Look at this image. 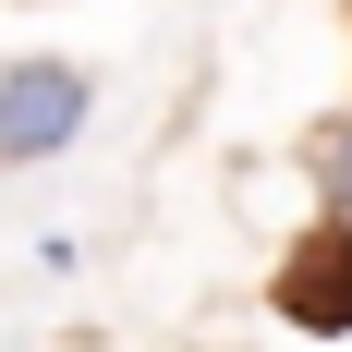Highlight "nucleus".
Instances as JSON below:
<instances>
[{
	"label": "nucleus",
	"mask_w": 352,
	"mask_h": 352,
	"mask_svg": "<svg viewBox=\"0 0 352 352\" xmlns=\"http://www.w3.org/2000/svg\"><path fill=\"white\" fill-rule=\"evenodd\" d=\"M316 182L340 195V219H352V134H328V146H316Z\"/></svg>",
	"instance_id": "nucleus-3"
},
{
	"label": "nucleus",
	"mask_w": 352,
	"mask_h": 352,
	"mask_svg": "<svg viewBox=\"0 0 352 352\" xmlns=\"http://www.w3.org/2000/svg\"><path fill=\"white\" fill-rule=\"evenodd\" d=\"M85 134V73L73 61H0V158H61Z\"/></svg>",
	"instance_id": "nucleus-1"
},
{
	"label": "nucleus",
	"mask_w": 352,
	"mask_h": 352,
	"mask_svg": "<svg viewBox=\"0 0 352 352\" xmlns=\"http://www.w3.org/2000/svg\"><path fill=\"white\" fill-rule=\"evenodd\" d=\"M280 316L316 328V340L352 328V219H328V231H304V243L280 255Z\"/></svg>",
	"instance_id": "nucleus-2"
}]
</instances>
